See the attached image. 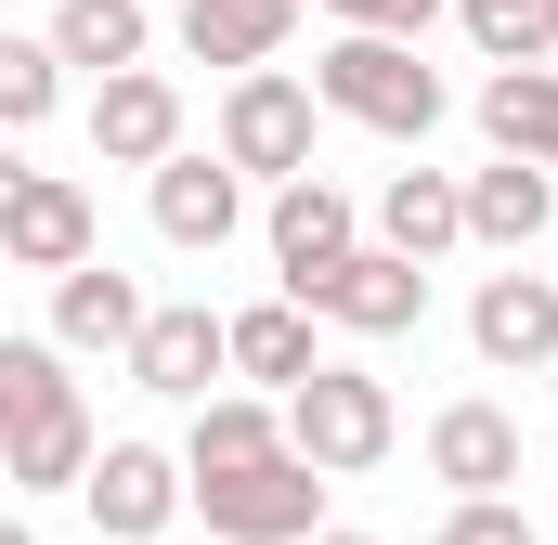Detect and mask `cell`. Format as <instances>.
<instances>
[{"instance_id":"2e32d148","label":"cell","mask_w":558,"mask_h":545,"mask_svg":"<svg viewBox=\"0 0 558 545\" xmlns=\"http://www.w3.org/2000/svg\"><path fill=\"white\" fill-rule=\"evenodd\" d=\"M260 455H286V403H274V390H208V403H195V428H182V481L260 468Z\"/></svg>"},{"instance_id":"ac0fdd59","label":"cell","mask_w":558,"mask_h":545,"mask_svg":"<svg viewBox=\"0 0 558 545\" xmlns=\"http://www.w3.org/2000/svg\"><path fill=\"white\" fill-rule=\"evenodd\" d=\"M131 325H143V286L118 261L52 272V351H131Z\"/></svg>"},{"instance_id":"ba28073f","label":"cell","mask_w":558,"mask_h":545,"mask_svg":"<svg viewBox=\"0 0 558 545\" xmlns=\"http://www.w3.org/2000/svg\"><path fill=\"white\" fill-rule=\"evenodd\" d=\"M78 494H92V533L105 545H156L182 520V455H156V441H92Z\"/></svg>"},{"instance_id":"5bb4252c","label":"cell","mask_w":558,"mask_h":545,"mask_svg":"<svg viewBox=\"0 0 558 545\" xmlns=\"http://www.w3.org/2000/svg\"><path fill=\"white\" fill-rule=\"evenodd\" d=\"M428 481L441 494H507L520 481V415L507 403H441L428 415Z\"/></svg>"},{"instance_id":"9a60e30c","label":"cell","mask_w":558,"mask_h":545,"mask_svg":"<svg viewBox=\"0 0 558 545\" xmlns=\"http://www.w3.org/2000/svg\"><path fill=\"white\" fill-rule=\"evenodd\" d=\"M546 221H558V169H533V156H494V169H468V247L520 261Z\"/></svg>"},{"instance_id":"7a4b0ae2","label":"cell","mask_w":558,"mask_h":545,"mask_svg":"<svg viewBox=\"0 0 558 545\" xmlns=\"http://www.w3.org/2000/svg\"><path fill=\"white\" fill-rule=\"evenodd\" d=\"M312 105L351 118V131H377V143H428L454 118L441 65H416V39H377V26H338V39L312 52Z\"/></svg>"},{"instance_id":"7402d4cb","label":"cell","mask_w":558,"mask_h":545,"mask_svg":"<svg viewBox=\"0 0 558 545\" xmlns=\"http://www.w3.org/2000/svg\"><path fill=\"white\" fill-rule=\"evenodd\" d=\"M65 65H92V78H118V65H143L156 52V13L143 0H52V26H39Z\"/></svg>"},{"instance_id":"d6a6232c","label":"cell","mask_w":558,"mask_h":545,"mask_svg":"<svg viewBox=\"0 0 558 545\" xmlns=\"http://www.w3.org/2000/svg\"><path fill=\"white\" fill-rule=\"evenodd\" d=\"M0 494H13V481H0Z\"/></svg>"},{"instance_id":"5b68a950","label":"cell","mask_w":558,"mask_h":545,"mask_svg":"<svg viewBox=\"0 0 558 545\" xmlns=\"http://www.w3.org/2000/svg\"><path fill=\"white\" fill-rule=\"evenodd\" d=\"M312 78H286V65H234V92H221V156L247 169V182H286V169H312Z\"/></svg>"},{"instance_id":"8992f818","label":"cell","mask_w":558,"mask_h":545,"mask_svg":"<svg viewBox=\"0 0 558 545\" xmlns=\"http://www.w3.org/2000/svg\"><path fill=\"white\" fill-rule=\"evenodd\" d=\"M118 364H131V390H156V403H208V390L234 377V351H221V312H208V299H169V312L143 299V325H131V351H118Z\"/></svg>"},{"instance_id":"1f68e13d","label":"cell","mask_w":558,"mask_h":545,"mask_svg":"<svg viewBox=\"0 0 558 545\" xmlns=\"http://www.w3.org/2000/svg\"><path fill=\"white\" fill-rule=\"evenodd\" d=\"M546 390H558V364H546Z\"/></svg>"},{"instance_id":"f546056e","label":"cell","mask_w":558,"mask_h":545,"mask_svg":"<svg viewBox=\"0 0 558 545\" xmlns=\"http://www.w3.org/2000/svg\"><path fill=\"white\" fill-rule=\"evenodd\" d=\"M546 39H558V0H546Z\"/></svg>"},{"instance_id":"8fae6325","label":"cell","mask_w":558,"mask_h":545,"mask_svg":"<svg viewBox=\"0 0 558 545\" xmlns=\"http://www.w3.org/2000/svg\"><path fill=\"white\" fill-rule=\"evenodd\" d=\"M143 195H156V234H169L182 261H208V247L247 221V169H234V156H195V143H169V156L143 169Z\"/></svg>"},{"instance_id":"603a6c76","label":"cell","mask_w":558,"mask_h":545,"mask_svg":"<svg viewBox=\"0 0 558 545\" xmlns=\"http://www.w3.org/2000/svg\"><path fill=\"white\" fill-rule=\"evenodd\" d=\"M52 105H65V52H52V39H13V26H0V131H39Z\"/></svg>"},{"instance_id":"30bf717a","label":"cell","mask_w":558,"mask_h":545,"mask_svg":"<svg viewBox=\"0 0 558 545\" xmlns=\"http://www.w3.org/2000/svg\"><path fill=\"white\" fill-rule=\"evenodd\" d=\"M351 247H364V208H351L325 169H286L274 182V272H286V299H312Z\"/></svg>"},{"instance_id":"e0dca14e","label":"cell","mask_w":558,"mask_h":545,"mask_svg":"<svg viewBox=\"0 0 558 545\" xmlns=\"http://www.w3.org/2000/svg\"><path fill=\"white\" fill-rule=\"evenodd\" d=\"M481 143H494V156H533V169H558V52H533V65H494V78H481Z\"/></svg>"},{"instance_id":"9c48e42d","label":"cell","mask_w":558,"mask_h":545,"mask_svg":"<svg viewBox=\"0 0 558 545\" xmlns=\"http://www.w3.org/2000/svg\"><path fill=\"white\" fill-rule=\"evenodd\" d=\"M468 351L494 364V377H546L558 364V272H481V299H468Z\"/></svg>"},{"instance_id":"7c38bea8","label":"cell","mask_w":558,"mask_h":545,"mask_svg":"<svg viewBox=\"0 0 558 545\" xmlns=\"http://www.w3.org/2000/svg\"><path fill=\"white\" fill-rule=\"evenodd\" d=\"M169 143H182V92H169L156 65L92 78V156H105V169H156Z\"/></svg>"},{"instance_id":"44dd1931","label":"cell","mask_w":558,"mask_h":545,"mask_svg":"<svg viewBox=\"0 0 558 545\" xmlns=\"http://www.w3.org/2000/svg\"><path fill=\"white\" fill-rule=\"evenodd\" d=\"M221 351H234V377H260V390H299V377H312V364H325V351H312V312H299V299H260V312H221Z\"/></svg>"},{"instance_id":"d6986e66","label":"cell","mask_w":558,"mask_h":545,"mask_svg":"<svg viewBox=\"0 0 558 545\" xmlns=\"http://www.w3.org/2000/svg\"><path fill=\"white\" fill-rule=\"evenodd\" d=\"M377 247H403V261L468 247V182H454V169H390V195H377Z\"/></svg>"},{"instance_id":"6da1fadb","label":"cell","mask_w":558,"mask_h":545,"mask_svg":"<svg viewBox=\"0 0 558 545\" xmlns=\"http://www.w3.org/2000/svg\"><path fill=\"white\" fill-rule=\"evenodd\" d=\"M92 468V403L52 338H0V481L13 494H78Z\"/></svg>"},{"instance_id":"4dcf8cb0","label":"cell","mask_w":558,"mask_h":545,"mask_svg":"<svg viewBox=\"0 0 558 545\" xmlns=\"http://www.w3.org/2000/svg\"><path fill=\"white\" fill-rule=\"evenodd\" d=\"M428 545H454V533H428Z\"/></svg>"},{"instance_id":"277c9868","label":"cell","mask_w":558,"mask_h":545,"mask_svg":"<svg viewBox=\"0 0 558 545\" xmlns=\"http://www.w3.org/2000/svg\"><path fill=\"white\" fill-rule=\"evenodd\" d=\"M182 507L208 520V545H299V533H325V468L286 441V455H260V468L182 481Z\"/></svg>"},{"instance_id":"52a82bcc","label":"cell","mask_w":558,"mask_h":545,"mask_svg":"<svg viewBox=\"0 0 558 545\" xmlns=\"http://www.w3.org/2000/svg\"><path fill=\"white\" fill-rule=\"evenodd\" d=\"M299 312L338 325V338H403V325H428V261H403V247H351Z\"/></svg>"},{"instance_id":"cb8c5ba5","label":"cell","mask_w":558,"mask_h":545,"mask_svg":"<svg viewBox=\"0 0 558 545\" xmlns=\"http://www.w3.org/2000/svg\"><path fill=\"white\" fill-rule=\"evenodd\" d=\"M454 26H468L481 65H533V52H558V39H546V0H454Z\"/></svg>"},{"instance_id":"f1b7e54d","label":"cell","mask_w":558,"mask_h":545,"mask_svg":"<svg viewBox=\"0 0 558 545\" xmlns=\"http://www.w3.org/2000/svg\"><path fill=\"white\" fill-rule=\"evenodd\" d=\"M0 545H39V533H26V520H13V507H0Z\"/></svg>"},{"instance_id":"484cf974","label":"cell","mask_w":558,"mask_h":545,"mask_svg":"<svg viewBox=\"0 0 558 545\" xmlns=\"http://www.w3.org/2000/svg\"><path fill=\"white\" fill-rule=\"evenodd\" d=\"M338 26H377V39H428L441 26V0H325Z\"/></svg>"},{"instance_id":"83f0119b","label":"cell","mask_w":558,"mask_h":545,"mask_svg":"<svg viewBox=\"0 0 558 545\" xmlns=\"http://www.w3.org/2000/svg\"><path fill=\"white\" fill-rule=\"evenodd\" d=\"M299 545H377V533H338V520H325V533H299Z\"/></svg>"},{"instance_id":"3957f363","label":"cell","mask_w":558,"mask_h":545,"mask_svg":"<svg viewBox=\"0 0 558 545\" xmlns=\"http://www.w3.org/2000/svg\"><path fill=\"white\" fill-rule=\"evenodd\" d=\"M286 441H299L325 481H364V468H390V441H403L390 377H364V364H312V377L286 390Z\"/></svg>"},{"instance_id":"4316f807","label":"cell","mask_w":558,"mask_h":545,"mask_svg":"<svg viewBox=\"0 0 558 545\" xmlns=\"http://www.w3.org/2000/svg\"><path fill=\"white\" fill-rule=\"evenodd\" d=\"M13 195H26V156H13V131H0V208H13Z\"/></svg>"},{"instance_id":"d4e9b609","label":"cell","mask_w":558,"mask_h":545,"mask_svg":"<svg viewBox=\"0 0 558 545\" xmlns=\"http://www.w3.org/2000/svg\"><path fill=\"white\" fill-rule=\"evenodd\" d=\"M441 533H454V545H533V520H520V494H454Z\"/></svg>"},{"instance_id":"ffe728a7","label":"cell","mask_w":558,"mask_h":545,"mask_svg":"<svg viewBox=\"0 0 558 545\" xmlns=\"http://www.w3.org/2000/svg\"><path fill=\"white\" fill-rule=\"evenodd\" d=\"M299 13L312 0H182V52L195 65H274Z\"/></svg>"},{"instance_id":"4fadbf2b","label":"cell","mask_w":558,"mask_h":545,"mask_svg":"<svg viewBox=\"0 0 558 545\" xmlns=\"http://www.w3.org/2000/svg\"><path fill=\"white\" fill-rule=\"evenodd\" d=\"M0 261L13 272H78L92 261V195L65 169H26V195L0 208Z\"/></svg>"}]
</instances>
